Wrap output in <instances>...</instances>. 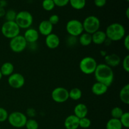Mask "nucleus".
<instances>
[{
	"label": "nucleus",
	"mask_w": 129,
	"mask_h": 129,
	"mask_svg": "<svg viewBox=\"0 0 129 129\" xmlns=\"http://www.w3.org/2000/svg\"><path fill=\"white\" fill-rule=\"evenodd\" d=\"M94 76L97 82L103 83L108 88L114 81V73L112 68L105 64H98Z\"/></svg>",
	"instance_id": "nucleus-1"
},
{
	"label": "nucleus",
	"mask_w": 129,
	"mask_h": 129,
	"mask_svg": "<svg viewBox=\"0 0 129 129\" xmlns=\"http://www.w3.org/2000/svg\"><path fill=\"white\" fill-rule=\"evenodd\" d=\"M107 39L112 42H117L122 40L125 36V28L119 23H113L107 26L105 31Z\"/></svg>",
	"instance_id": "nucleus-2"
},
{
	"label": "nucleus",
	"mask_w": 129,
	"mask_h": 129,
	"mask_svg": "<svg viewBox=\"0 0 129 129\" xmlns=\"http://www.w3.org/2000/svg\"><path fill=\"white\" fill-rule=\"evenodd\" d=\"M97 66L98 63L94 58L90 56H86L83 57L80 60L79 68L83 74L89 75V74H94Z\"/></svg>",
	"instance_id": "nucleus-3"
},
{
	"label": "nucleus",
	"mask_w": 129,
	"mask_h": 129,
	"mask_svg": "<svg viewBox=\"0 0 129 129\" xmlns=\"http://www.w3.org/2000/svg\"><path fill=\"white\" fill-rule=\"evenodd\" d=\"M20 30L15 21H6L2 25L1 31L2 35L7 39H11L17 35H20Z\"/></svg>",
	"instance_id": "nucleus-4"
},
{
	"label": "nucleus",
	"mask_w": 129,
	"mask_h": 129,
	"mask_svg": "<svg viewBox=\"0 0 129 129\" xmlns=\"http://www.w3.org/2000/svg\"><path fill=\"white\" fill-rule=\"evenodd\" d=\"M15 21L20 29H28L30 28L34 22L32 15L28 11H21L17 13Z\"/></svg>",
	"instance_id": "nucleus-5"
},
{
	"label": "nucleus",
	"mask_w": 129,
	"mask_h": 129,
	"mask_svg": "<svg viewBox=\"0 0 129 129\" xmlns=\"http://www.w3.org/2000/svg\"><path fill=\"white\" fill-rule=\"evenodd\" d=\"M82 23L84 32L88 33L91 35L100 30L101 25L100 19L94 15L87 16L83 20Z\"/></svg>",
	"instance_id": "nucleus-6"
},
{
	"label": "nucleus",
	"mask_w": 129,
	"mask_h": 129,
	"mask_svg": "<svg viewBox=\"0 0 129 129\" xmlns=\"http://www.w3.org/2000/svg\"><path fill=\"white\" fill-rule=\"evenodd\" d=\"M27 120L26 115L22 112H13L9 114L7 120L12 127L20 128L25 127Z\"/></svg>",
	"instance_id": "nucleus-7"
},
{
	"label": "nucleus",
	"mask_w": 129,
	"mask_h": 129,
	"mask_svg": "<svg viewBox=\"0 0 129 129\" xmlns=\"http://www.w3.org/2000/svg\"><path fill=\"white\" fill-rule=\"evenodd\" d=\"M66 30L70 36L78 37L84 32L83 23L77 19H72L67 22Z\"/></svg>",
	"instance_id": "nucleus-8"
},
{
	"label": "nucleus",
	"mask_w": 129,
	"mask_h": 129,
	"mask_svg": "<svg viewBox=\"0 0 129 129\" xmlns=\"http://www.w3.org/2000/svg\"><path fill=\"white\" fill-rule=\"evenodd\" d=\"M10 48L15 53H20L25 50L27 47V42L22 35H18L10 39Z\"/></svg>",
	"instance_id": "nucleus-9"
},
{
	"label": "nucleus",
	"mask_w": 129,
	"mask_h": 129,
	"mask_svg": "<svg viewBox=\"0 0 129 129\" xmlns=\"http://www.w3.org/2000/svg\"><path fill=\"white\" fill-rule=\"evenodd\" d=\"M52 99L57 103H62L69 100V91L63 87H57L54 89L51 93Z\"/></svg>",
	"instance_id": "nucleus-10"
},
{
	"label": "nucleus",
	"mask_w": 129,
	"mask_h": 129,
	"mask_svg": "<svg viewBox=\"0 0 129 129\" xmlns=\"http://www.w3.org/2000/svg\"><path fill=\"white\" fill-rule=\"evenodd\" d=\"M8 83L11 88L14 89H20L25 85V79L20 73H13L8 76Z\"/></svg>",
	"instance_id": "nucleus-11"
},
{
	"label": "nucleus",
	"mask_w": 129,
	"mask_h": 129,
	"mask_svg": "<svg viewBox=\"0 0 129 129\" xmlns=\"http://www.w3.org/2000/svg\"><path fill=\"white\" fill-rule=\"evenodd\" d=\"M23 36L24 37L27 44H34V43H36L39 40V33L36 29L29 28L25 30Z\"/></svg>",
	"instance_id": "nucleus-12"
},
{
	"label": "nucleus",
	"mask_w": 129,
	"mask_h": 129,
	"mask_svg": "<svg viewBox=\"0 0 129 129\" xmlns=\"http://www.w3.org/2000/svg\"><path fill=\"white\" fill-rule=\"evenodd\" d=\"M45 45L49 49H55L60 45V39L57 34L52 33L45 37Z\"/></svg>",
	"instance_id": "nucleus-13"
},
{
	"label": "nucleus",
	"mask_w": 129,
	"mask_h": 129,
	"mask_svg": "<svg viewBox=\"0 0 129 129\" xmlns=\"http://www.w3.org/2000/svg\"><path fill=\"white\" fill-rule=\"evenodd\" d=\"M53 27L54 26L48 21V20H43L39 25L38 31L39 34L46 37L52 33Z\"/></svg>",
	"instance_id": "nucleus-14"
},
{
	"label": "nucleus",
	"mask_w": 129,
	"mask_h": 129,
	"mask_svg": "<svg viewBox=\"0 0 129 129\" xmlns=\"http://www.w3.org/2000/svg\"><path fill=\"white\" fill-rule=\"evenodd\" d=\"M104 57L105 62V64L112 68L117 67L121 62V58L117 54H107Z\"/></svg>",
	"instance_id": "nucleus-15"
},
{
	"label": "nucleus",
	"mask_w": 129,
	"mask_h": 129,
	"mask_svg": "<svg viewBox=\"0 0 129 129\" xmlns=\"http://www.w3.org/2000/svg\"><path fill=\"white\" fill-rule=\"evenodd\" d=\"M79 121L78 118L74 115H70L66 118L64 122V125L66 129H78L79 128Z\"/></svg>",
	"instance_id": "nucleus-16"
},
{
	"label": "nucleus",
	"mask_w": 129,
	"mask_h": 129,
	"mask_svg": "<svg viewBox=\"0 0 129 129\" xmlns=\"http://www.w3.org/2000/svg\"><path fill=\"white\" fill-rule=\"evenodd\" d=\"M88 113V108L84 103H78L74 108V115L78 118H82L87 117Z\"/></svg>",
	"instance_id": "nucleus-17"
},
{
	"label": "nucleus",
	"mask_w": 129,
	"mask_h": 129,
	"mask_svg": "<svg viewBox=\"0 0 129 129\" xmlns=\"http://www.w3.org/2000/svg\"><path fill=\"white\" fill-rule=\"evenodd\" d=\"M108 89V87L103 83L96 82L91 87V91L94 95L102 96L105 94Z\"/></svg>",
	"instance_id": "nucleus-18"
},
{
	"label": "nucleus",
	"mask_w": 129,
	"mask_h": 129,
	"mask_svg": "<svg viewBox=\"0 0 129 129\" xmlns=\"http://www.w3.org/2000/svg\"><path fill=\"white\" fill-rule=\"evenodd\" d=\"M92 43L95 45H102L104 44L107 37L105 32L102 30H98L91 35Z\"/></svg>",
	"instance_id": "nucleus-19"
},
{
	"label": "nucleus",
	"mask_w": 129,
	"mask_h": 129,
	"mask_svg": "<svg viewBox=\"0 0 129 129\" xmlns=\"http://www.w3.org/2000/svg\"><path fill=\"white\" fill-rule=\"evenodd\" d=\"M14 65L11 62H6L3 63L0 68V71L3 76H10L14 73Z\"/></svg>",
	"instance_id": "nucleus-20"
},
{
	"label": "nucleus",
	"mask_w": 129,
	"mask_h": 129,
	"mask_svg": "<svg viewBox=\"0 0 129 129\" xmlns=\"http://www.w3.org/2000/svg\"><path fill=\"white\" fill-rule=\"evenodd\" d=\"M121 102L125 105L129 104V84H127L122 87L119 93Z\"/></svg>",
	"instance_id": "nucleus-21"
},
{
	"label": "nucleus",
	"mask_w": 129,
	"mask_h": 129,
	"mask_svg": "<svg viewBox=\"0 0 129 129\" xmlns=\"http://www.w3.org/2000/svg\"><path fill=\"white\" fill-rule=\"evenodd\" d=\"M79 42L82 46H89L92 43L91 34L84 31L79 36Z\"/></svg>",
	"instance_id": "nucleus-22"
},
{
	"label": "nucleus",
	"mask_w": 129,
	"mask_h": 129,
	"mask_svg": "<svg viewBox=\"0 0 129 129\" xmlns=\"http://www.w3.org/2000/svg\"><path fill=\"white\" fill-rule=\"evenodd\" d=\"M123 126L119 119L112 118L107 122L106 129H122Z\"/></svg>",
	"instance_id": "nucleus-23"
},
{
	"label": "nucleus",
	"mask_w": 129,
	"mask_h": 129,
	"mask_svg": "<svg viewBox=\"0 0 129 129\" xmlns=\"http://www.w3.org/2000/svg\"><path fill=\"white\" fill-rule=\"evenodd\" d=\"M69 3L73 9L81 10L85 7L86 5V0H69Z\"/></svg>",
	"instance_id": "nucleus-24"
},
{
	"label": "nucleus",
	"mask_w": 129,
	"mask_h": 129,
	"mask_svg": "<svg viewBox=\"0 0 129 129\" xmlns=\"http://www.w3.org/2000/svg\"><path fill=\"white\" fill-rule=\"evenodd\" d=\"M82 96V91L79 88H72L69 91V97L71 100L74 101H78L81 99Z\"/></svg>",
	"instance_id": "nucleus-25"
},
{
	"label": "nucleus",
	"mask_w": 129,
	"mask_h": 129,
	"mask_svg": "<svg viewBox=\"0 0 129 129\" xmlns=\"http://www.w3.org/2000/svg\"><path fill=\"white\" fill-rule=\"evenodd\" d=\"M42 6L43 9L47 11H52L55 6L53 0H43Z\"/></svg>",
	"instance_id": "nucleus-26"
},
{
	"label": "nucleus",
	"mask_w": 129,
	"mask_h": 129,
	"mask_svg": "<svg viewBox=\"0 0 129 129\" xmlns=\"http://www.w3.org/2000/svg\"><path fill=\"white\" fill-rule=\"evenodd\" d=\"M124 113L123 110L118 107H115L114 108H112L111 110V115L112 117L113 118H116V119H120L123 113Z\"/></svg>",
	"instance_id": "nucleus-27"
},
{
	"label": "nucleus",
	"mask_w": 129,
	"mask_h": 129,
	"mask_svg": "<svg viewBox=\"0 0 129 129\" xmlns=\"http://www.w3.org/2000/svg\"><path fill=\"white\" fill-rule=\"evenodd\" d=\"M25 127L26 129H38L39 125L36 120L34 118H30L27 120Z\"/></svg>",
	"instance_id": "nucleus-28"
},
{
	"label": "nucleus",
	"mask_w": 129,
	"mask_h": 129,
	"mask_svg": "<svg viewBox=\"0 0 129 129\" xmlns=\"http://www.w3.org/2000/svg\"><path fill=\"white\" fill-rule=\"evenodd\" d=\"M91 125V122L90 119L87 117L79 118V127H81L82 128H88L90 127Z\"/></svg>",
	"instance_id": "nucleus-29"
},
{
	"label": "nucleus",
	"mask_w": 129,
	"mask_h": 129,
	"mask_svg": "<svg viewBox=\"0 0 129 129\" xmlns=\"http://www.w3.org/2000/svg\"><path fill=\"white\" fill-rule=\"evenodd\" d=\"M120 121L122 123L123 127L128 128L129 127V113L124 112L122 117L120 118Z\"/></svg>",
	"instance_id": "nucleus-30"
},
{
	"label": "nucleus",
	"mask_w": 129,
	"mask_h": 129,
	"mask_svg": "<svg viewBox=\"0 0 129 129\" xmlns=\"http://www.w3.org/2000/svg\"><path fill=\"white\" fill-rule=\"evenodd\" d=\"M16 14L17 13L13 10H8V11H6V13H5V17L6 21H13L15 20L16 18Z\"/></svg>",
	"instance_id": "nucleus-31"
},
{
	"label": "nucleus",
	"mask_w": 129,
	"mask_h": 129,
	"mask_svg": "<svg viewBox=\"0 0 129 129\" xmlns=\"http://www.w3.org/2000/svg\"><path fill=\"white\" fill-rule=\"evenodd\" d=\"M8 115L7 110L3 107H0V123L7 120Z\"/></svg>",
	"instance_id": "nucleus-32"
},
{
	"label": "nucleus",
	"mask_w": 129,
	"mask_h": 129,
	"mask_svg": "<svg viewBox=\"0 0 129 129\" xmlns=\"http://www.w3.org/2000/svg\"><path fill=\"white\" fill-rule=\"evenodd\" d=\"M122 67L124 71L127 73L129 72V55H127L122 60Z\"/></svg>",
	"instance_id": "nucleus-33"
},
{
	"label": "nucleus",
	"mask_w": 129,
	"mask_h": 129,
	"mask_svg": "<svg viewBox=\"0 0 129 129\" xmlns=\"http://www.w3.org/2000/svg\"><path fill=\"white\" fill-rule=\"evenodd\" d=\"M77 42H78V40H77V37H75L70 36L68 37V39L66 40V44L67 45H69L70 47H73L74 45H76Z\"/></svg>",
	"instance_id": "nucleus-34"
},
{
	"label": "nucleus",
	"mask_w": 129,
	"mask_h": 129,
	"mask_svg": "<svg viewBox=\"0 0 129 129\" xmlns=\"http://www.w3.org/2000/svg\"><path fill=\"white\" fill-rule=\"evenodd\" d=\"M55 6L64 7L69 4V0H53Z\"/></svg>",
	"instance_id": "nucleus-35"
},
{
	"label": "nucleus",
	"mask_w": 129,
	"mask_h": 129,
	"mask_svg": "<svg viewBox=\"0 0 129 129\" xmlns=\"http://www.w3.org/2000/svg\"><path fill=\"white\" fill-rule=\"evenodd\" d=\"M48 21L52 24V25L54 26V25H57V24L59 23V16H58L56 14H54V15H51V16L49 17Z\"/></svg>",
	"instance_id": "nucleus-36"
},
{
	"label": "nucleus",
	"mask_w": 129,
	"mask_h": 129,
	"mask_svg": "<svg viewBox=\"0 0 129 129\" xmlns=\"http://www.w3.org/2000/svg\"><path fill=\"white\" fill-rule=\"evenodd\" d=\"M93 1H94V5L98 8L103 7L107 3V0H93Z\"/></svg>",
	"instance_id": "nucleus-37"
},
{
	"label": "nucleus",
	"mask_w": 129,
	"mask_h": 129,
	"mask_svg": "<svg viewBox=\"0 0 129 129\" xmlns=\"http://www.w3.org/2000/svg\"><path fill=\"white\" fill-rule=\"evenodd\" d=\"M123 45L125 49L127 50H129V35H126L123 38Z\"/></svg>",
	"instance_id": "nucleus-38"
},
{
	"label": "nucleus",
	"mask_w": 129,
	"mask_h": 129,
	"mask_svg": "<svg viewBox=\"0 0 129 129\" xmlns=\"http://www.w3.org/2000/svg\"><path fill=\"white\" fill-rule=\"evenodd\" d=\"M26 115L30 117H34L36 115V112H35V109L32 108H28L26 110Z\"/></svg>",
	"instance_id": "nucleus-39"
},
{
	"label": "nucleus",
	"mask_w": 129,
	"mask_h": 129,
	"mask_svg": "<svg viewBox=\"0 0 129 129\" xmlns=\"http://www.w3.org/2000/svg\"><path fill=\"white\" fill-rule=\"evenodd\" d=\"M5 13H6V10L5 8H3L0 6V18H2L5 16Z\"/></svg>",
	"instance_id": "nucleus-40"
},
{
	"label": "nucleus",
	"mask_w": 129,
	"mask_h": 129,
	"mask_svg": "<svg viewBox=\"0 0 129 129\" xmlns=\"http://www.w3.org/2000/svg\"><path fill=\"white\" fill-rule=\"evenodd\" d=\"M7 1L6 0H0V6L3 8H5L7 6Z\"/></svg>",
	"instance_id": "nucleus-41"
},
{
	"label": "nucleus",
	"mask_w": 129,
	"mask_h": 129,
	"mask_svg": "<svg viewBox=\"0 0 129 129\" xmlns=\"http://www.w3.org/2000/svg\"><path fill=\"white\" fill-rule=\"evenodd\" d=\"M100 54H101V55H102V56H103V57L106 56V55H107V52L103 51V50H101V51H100Z\"/></svg>",
	"instance_id": "nucleus-42"
},
{
	"label": "nucleus",
	"mask_w": 129,
	"mask_h": 129,
	"mask_svg": "<svg viewBox=\"0 0 129 129\" xmlns=\"http://www.w3.org/2000/svg\"><path fill=\"white\" fill-rule=\"evenodd\" d=\"M126 16H127V18L128 19L129 18V8H127V10H126Z\"/></svg>",
	"instance_id": "nucleus-43"
},
{
	"label": "nucleus",
	"mask_w": 129,
	"mask_h": 129,
	"mask_svg": "<svg viewBox=\"0 0 129 129\" xmlns=\"http://www.w3.org/2000/svg\"><path fill=\"white\" fill-rule=\"evenodd\" d=\"M2 78H3V75H2V74H1V71H0V80L2 79Z\"/></svg>",
	"instance_id": "nucleus-44"
},
{
	"label": "nucleus",
	"mask_w": 129,
	"mask_h": 129,
	"mask_svg": "<svg viewBox=\"0 0 129 129\" xmlns=\"http://www.w3.org/2000/svg\"><path fill=\"white\" fill-rule=\"evenodd\" d=\"M126 1H127V2H128V1H129V0H126Z\"/></svg>",
	"instance_id": "nucleus-45"
},
{
	"label": "nucleus",
	"mask_w": 129,
	"mask_h": 129,
	"mask_svg": "<svg viewBox=\"0 0 129 129\" xmlns=\"http://www.w3.org/2000/svg\"><path fill=\"white\" fill-rule=\"evenodd\" d=\"M0 129H1V127H0Z\"/></svg>",
	"instance_id": "nucleus-46"
}]
</instances>
